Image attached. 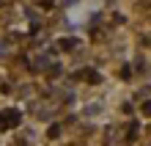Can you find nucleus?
I'll use <instances>...</instances> for the list:
<instances>
[{
	"label": "nucleus",
	"instance_id": "1",
	"mask_svg": "<svg viewBox=\"0 0 151 146\" xmlns=\"http://www.w3.org/2000/svg\"><path fill=\"white\" fill-rule=\"evenodd\" d=\"M19 110H3L0 113V130H11L14 124H19Z\"/></svg>",
	"mask_w": 151,
	"mask_h": 146
},
{
	"label": "nucleus",
	"instance_id": "2",
	"mask_svg": "<svg viewBox=\"0 0 151 146\" xmlns=\"http://www.w3.org/2000/svg\"><path fill=\"white\" fill-rule=\"evenodd\" d=\"M85 77H88V83H99V72H93V69H85Z\"/></svg>",
	"mask_w": 151,
	"mask_h": 146
},
{
	"label": "nucleus",
	"instance_id": "3",
	"mask_svg": "<svg viewBox=\"0 0 151 146\" xmlns=\"http://www.w3.org/2000/svg\"><path fill=\"white\" fill-rule=\"evenodd\" d=\"M47 135H50V138H58V135H60V127H58V124H52L50 130H47Z\"/></svg>",
	"mask_w": 151,
	"mask_h": 146
},
{
	"label": "nucleus",
	"instance_id": "4",
	"mask_svg": "<svg viewBox=\"0 0 151 146\" xmlns=\"http://www.w3.org/2000/svg\"><path fill=\"white\" fill-rule=\"evenodd\" d=\"M74 44H77L74 39H66V41H60V47H66V50H69V47H74Z\"/></svg>",
	"mask_w": 151,
	"mask_h": 146
},
{
	"label": "nucleus",
	"instance_id": "5",
	"mask_svg": "<svg viewBox=\"0 0 151 146\" xmlns=\"http://www.w3.org/2000/svg\"><path fill=\"white\" fill-rule=\"evenodd\" d=\"M143 113H146V116H151V102H146V105H143Z\"/></svg>",
	"mask_w": 151,
	"mask_h": 146
}]
</instances>
